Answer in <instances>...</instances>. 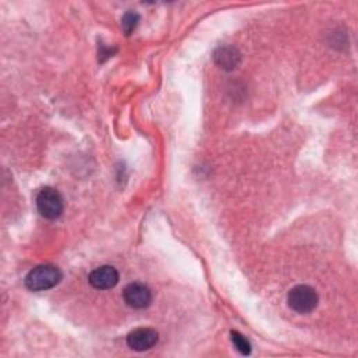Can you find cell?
Instances as JSON below:
<instances>
[{
    "mask_svg": "<svg viewBox=\"0 0 358 358\" xmlns=\"http://www.w3.org/2000/svg\"><path fill=\"white\" fill-rule=\"evenodd\" d=\"M37 207L42 217L48 220H56L62 216L65 203L62 195L53 188H44L37 196Z\"/></svg>",
    "mask_w": 358,
    "mask_h": 358,
    "instance_id": "obj_3",
    "label": "cell"
},
{
    "mask_svg": "<svg viewBox=\"0 0 358 358\" xmlns=\"http://www.w3.org/2000/svg\"><path fill=\"white\" fill-rule=\"evenodd\" d=\"M88 283L97 290H109L119 283V273L112 266H101L90 273Z\"/></svg>",
    "mask_w": 358,
    "mask_h": 358,
    "instance_id": "obj_6",
    "label": "cell"
},
{
    "mask_svg": "<svg viewBox=\"0 0 358 358\" xmlns=\"http://www.w3.org/2000/svg\"><path fill=\"white\" fill-rule=\"evenodd\" d=\"M241 59H243L241 52L232 45H223V46L217 48L214 52L216 64L227 72H231L240 66Z\"/></svg>",
    "mask_w": 358,
    "mask_h": 358,
    "instance_id": "obj_7",
    "label": "cell"
},
{
    "mask_svg": "<svg viewBox=\"0 0 358 358\" xmlns=\"http://www.w3.org/2000/svg\"><path fill=\"white\" fill-rule=\"evenodd\" d=\"M288 307L296 314H310L319 304V295L311 285L300 284L288 291Z\"/></svg>",
    "mask_w": 358,
    "mask_h": 358,
    "instance_id": "obj_2",
    "label": "cell"
},
{
    "mask_svg": "<svg viewBox=\"0 0 358 358\" xmlns=\"http://www.w3.org/2000/svg\"><path fill=\"white\" fill-rule=\"evenodd\" d=\"M62 280V272L53 265H39L26 277V287L31 291H46L56 287Z\"/></svg>",
    "mask_w": 358,
    "mask_h": 358,
    "instance_id": "obj_1",
    "label": "cell"
},
{
    "mask_svg": "<svg viewBox=\"0 0 358 358\" xmlns=\"http://www.w3.org/2000/svg\"><path fill=\"white\" fill-rule=\"evenodd\" d=\"M124 300L133 310H144L153 301L151 290L143 283H131L124 290Z\"/></svg>",
    "mask_w": 358,
    "mask_h": 358,
    "instance_id": "obj_4",
    "label": "cell"
},
{
    "mask_svg": "<svg viewBox=\"0 0 358 358\" xmlns=\"http://www.w3.org/2000/svg\"><path fill=\"white\" fill-rule=\"evenodd\" d=\"M139 21H140V16H139L138 13H135V12H128V13L122 17V28H124L125 34H126V35H131V34L136 30Z\"/></svg>",
    "mask_w": 358,
    "mask_h": 358,
    "instance_id": "obj_9",
    "label": "cell"
},
{
    "mask_svg": "<svg viewBox=\"0 0 358 358\" xmlns=\"http://www.w3.org/2000/svg\"><path fill=\"white\" fill-rule=\"evenodd\" d=\"M128 346L135 351H146L153 348L158 341V333L150 328H139L128 335Z\"/></svg>",
    "mask_w": 358,
    "mask_h": 358,
    "instance_id": "obj_5",
    "label": "cell"
},
{
    "mask_svg": "<svg viewBox=\"0 0 358 358\" xmlns=\"http://www.w3.org/2000/svg\"><path fill=\"white\" fill-rule=\"evenodd\" d=\"M231 340L235 346V348L240 351L243 355H249L252 351V346L247 337H244L241 333L238 332H231Z\"/></svg>",
    "mask_w": 358,
    "mask_h": 358,
    "instance_id": "obj_8",
    "label": "cell"
}]
</instances>
